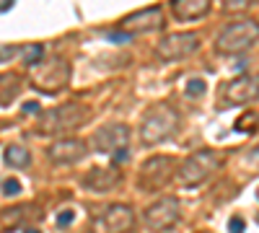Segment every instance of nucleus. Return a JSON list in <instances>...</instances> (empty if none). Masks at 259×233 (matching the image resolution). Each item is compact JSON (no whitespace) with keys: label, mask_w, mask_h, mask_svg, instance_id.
<instances>
[{"label":"nucleus","mask_w":259,"mask_h":233,"mask_svg":"<svg viewBox=\"0 0 259 233\" xmlns=\"http://www.w3.org/2000/svg\"><path fill=\"white\" fill-rule=\"evenodd\" d=\"M31 210L36 207H29V205H18V207H11L8 213H3V223H11V225H18L21 220H26L31 215ZM39 215V213H36Z\"/></svg>","instance_id":"a211bd4d"},{"label":"nucleus","mask_w":259,"mask_h":233,"mask_svg":"<svg viewBox=\"0 0 259 233\" xmlns=\"http://www.w3.org/2000/svg\"><path fill=\"white\" fill-rule=\"evenodd\" d=\"M249 6H251V0H239V3H236V0H228L226 11H246Z\"/></svg>","instance_id":"393cba45"},{"label":"nucleus","mask_w":259,"mask_h":233,"mask_svg":"<svg viewBox=\"0 0 259 233\" xmlns=\"http://www.w3.org/2000/svg\"><path fill=\"white\" fill-rule=\"evenodd\" d=\"M218 166H221V156L215 153V151H210V148H205V151H194V153H189V156L182 161L177 179H179V184L187 187V189L200 187V184H205L215 171H218Z\"/></svg>","instance_id":"39448f33"},{"label":"nucleus","mask_w":259,"mask_h":233,"mask_svg":"<svg viewBox=\"0 0 259 233\" xmlns=\"http://www.w3.org/2000/svg\"><path fill=\"white\" fill-rule=\"evenodd\" d=\"M259 41V21L256 18H239L228 24L215 36V52L221 55H241Z\"/></svg>","instance_id":"f03ea898"},{"label":"nucleus","mask_w":259,"mask_h":233,"mask_svg":"<svg viewBox=\"0 0 259 233\" xmlns=\"http://www.w3.org/2000/svg\"><path fill=\"white\" fill-rule=\"evenodd\" d=\"M21 112H24V114H41L36 101H26V104H24V109H21Z\"/></svg>","instance_id":"c85d7f7f"},{"label":"nucleus","mask_w":259,"mask_h":233,"mask_svg":"<svg viewBox=\"0 0 259 233\" xmlns=\"http://www.w3.org/2000/svg\"><path fill=\"white\" fill-rule=\"evenodd\" d=\"M179 200L177 197H158L153 205H148L145 207V213H143V223L148 230H153V233H163L168 228H174L177 220H179Z\"/></svg>","instance_id":"6e6552de"},{"label":"nucleus","mask_w":259,"mask_h":233,"mask_svg":"<svg viewBox=\"0 0 259 233\" xmlns=\"http://www.w3.org/2000/svg\"><path fill=\"white\" fill-rule=\"evenodd\" d=\"M197 47H200V36L194 31H174V34H166L156 44V57L163 62H177L189 57L192 52H197Z\"/></svg>","instance_id":"1a4fd4ad"},{"label":"nucleus","mask_w":259,"mask_h":233,"mask_svg":"<svg viewBox=\"0 0 259 233\" xmlns=\"http://www.w3.org/2000/svg\"><path fill=\"white\" fill-rule=\"evenodd\" d=\"M223 101L228 107H244V104L259 101V78L254 75H239L223 86Z\"/></svg>","instance_id":"9b49d317"},{"label":"nucleus","mask_w":259,"mask_h":233,"mask_svg":"<svg viewBox=\"0 0 259 233\" xmlns=\"http://www.w3.org/2000/svg\"><path fill=\"white\" fill-rule=\"evenodd\" d=\"M75 220V213L73 210H62V213L57 215V225H70Z\"/></svg>","instance_id":"bb28decb"},{"label":"nucleus","mask_w":259,"mask_h":233,"mask_svg":"<svg viewBox=\"0 0 259 233\" xmlns=\"http://www.w3.org/2000/svg\"><path fill=\"white\" fill-rule=\"evenodd\" d=\"M212 3L210 0H174L171 3V11H174L177 21H197L205 18L210 13Z\"/></svg>","instance_id":"2eb2a0df"},{"label":"nucleus","mask_w":259,"mask_h":233,"mask_svg":"<svg viewBox=\"0 0 259 233\" xmlns=\"http://www.w3.org/2000/svg\"><path fill=\"white\" fill-rule=\"evenodd\" d=\"M256 200H259V189H256Z\"/></svg>","instance_id":"2f4dec72"},{"label":"nucleus","mask_w":259,"mask_h":233,"mask_svg":"<svg viewBox=\"0 0 259 233\" xmlns=\"http://www.w3.org/2000/svg\"><path fill=\"white\" fill-rule=\"evenodd\" d=\"M130 39H133V34H127V31H112L109 34V41H114V44H124Z\"/></svg>","instance_id":"a878e982"},{"label":"nucleus","mask_w":259,"mask_h":233,"mask_svg":"<svg viewBox=\"0 0 259 233\" xmlns=\"http://www.w3.org/2000/svg\"><path fill=\"white\" fill-rule=\"evenodd\" d=\"M18 50L16 47H11V44H6V47H0V62H6V60H11L13 55H16Z\"/></svg>","instance_id":"cd10ccee"},{"label":"nucleus","mask_w":259,"mask_h":233,"mask_svg":"<svg viewBox=\"0 0 259 233\" xmlns=\"http://www.w3.org/2000/svg\"><path fill=\"white\" fill-rule=\"evenodd\" d=\"M244 230H246V220L241 215H233L228 220V233H244Z\"/></svg>","instance_id":"5701e85b"},{"label":"nucleus","mask_w":259,"mask_h":233,"mask_svg":"<svg viewBox=\"0 0 259 233\" xmlns=\"http://www.w3.org/2000/svg\"><path fill=\"white\" fill-rule=\"evenodd\" d=\"M24 60H26L29 68L39 65V62L45 60V47H41V44H29V47H24Z\"/></svg>","instance_id":"6ab92c4d"},{"label":"nucleus","mask_w":259,"mask_h":233,"mask_svg":"<svg viewBox=\"0 0 259 233\" xmlns=\"http://www.w3.org/2000/svg\"><path fill=\"white\" fill-rule=\"evenodd\" d=\"M122 31L127 34H145V31H156V29H163V11L161 6H148V8H140L135 13H130L119 21Z\"/></svg>","instance_id":"f8f14e48"},{"label":"nucleus","mask_w":259,"mask_h":233,"mask_svg":"<svg viewBox=\"0 0 259 233\" xmlns=\"http://www.w3.org/2000/svg\"><path fill=\"white\" fill-rule=\"evenodd\" d=\"M29 70H31V86L41 94H60L70 83V65L60 55L45 57L39 65H34Z\"/></svg>","instance_id":"20e7f679"},{"label":"nucleus","mask_w":259,"mask_h":233,"mask_svg":"<svg viewBox=\"0 0 259 233\" xmlns=\"http://www.w3.org/2000/svg\"><path fill=\"white\" fill-rule=\"evenodd\" d=\"M6 163H11L13 168H26L31 163V153L24 145H8L6 148Z\"/></svg>","instance_id":"f3484780"},{"label":"nucleus","mask_w":259,"mask_h":233,"mask_svg":"<svg viewBox=\"0 0 259 233\" xmlns=\"http://www.w3.org/2000/svg\"><path fill=\"white\" fill-rule=\"evenodd\" d=\"M24 233H39V230H36V228H26Z\"/></svg>","instance_id":"7c9ffc66"},{"label":"nucleus","mask_w":259,"mask_h":233,"mask_svg":"<svg viewBox=\"0 0 259 233\" xmlns=\"http://www.w3.org/2000/svg\"><path fill=\"white\" fill-rule=\"evenodd\" d=\"M24 88V80L18 73H0V109L8 107V104L21 94Z\"/></svg>","instance_id":"dca6fc26"},{"label":"nucleus","mask_w":259,"mask_h":233,"mask_svg":"<svg viewBox=\"0 0 259 233\" xmlns=\"http://www.w3.org/2000/svg\"><path fill=\"white\" fill-rule=\"evenodd\" d=\"M89 156V148L80 137H60L47 148V158L57 166H73Z\"/></svg>","instance_id":"ddd939ff"},{"label":"nucleus","mask_w":259,"mask_h":233,"mask_svg":"<svg viewBox=\"0 0 259 233\" xmlns=\"http://www.w3.org/2000/svg\"><path fill=\"white\" fill-rule=\"evenodd\" d=\"M205 94V80L202 78H192L189 83H187V96H202Z\"/></svg>","instance_id":"aec40b11"},{"label":"nucleus","mask_w":259,"mask_h":233,"mask_svg":"<svg viewBox=\"0 0 259 233\" xmlns=\"http://www.w3.org/2000/svg\"><path fill=\"white\" fill-rule=\"evenodd\" d=\"M244 161H246V166H249V168L259 171V145H256V148H251V151L244 156Z\"/></svg>","instance_id":"b1692460"},{"label":"nucleus","mask_w":259,"mask_h":233,"mask_svg":"<svg viewBox=\"0 0 259 233\" xmlns=\"http://www.w3.org/2000/svg\"><path fill=\"white\" fill-rule=\"evenodd\" d=\"M83 189H89V192H96V195H106L112 192L114 187L122 184V174L119 168H94V171H89L83 179H80Z\"/></svg>","instance_id":"4468645a"},{"label":"nucleus","mask_w":259,"mask_h":233,"mask_svg":"<svg viewBox=\"0 0 259 233\" xmlns=\"http://www.w3.org/2000/svg\"><path fill=\"white\" fill-rule=\"evenodd\" d=\"M256 220H259V215H256Z\"/></svg>","instance_id":"473e14b6"},{"label":"nucleus","mask_w":259,"mask_h":233,"mask_svg":"<svg viewBox=\"0 0 259 233\" xmlns=\"http://www.w3.org/2000/svg\"><path fill=\"white\" fill-rule=\"evenodd\" d=\"M130 143V127L127 124H104L91 135L89 145L96 153H119Z\"/></svg>","instance_id":"9d476101"},{"label":"nucleus","mask_w":259,"mask_h":233,"mask_svg":"<svg viewBox=\"0 0 259 233\" xmlns=\"http://www.w3.org/2000/svg\"><path fill=\"white\" fill-rule=\"evenodd\" d=\"M177 174V161L171 156H150L138 174V184L143 192H156V189L166 187Z\"/></svg>","instance_id":"423d86ee"},{"label":"nucleus","mask_w":259,"mask_h":233,"mask_svg":"<svg viewBox=\"0 0 259 233\" xmlns=\"http://www.w3.org/2000/svg\"><path fill=\"white\" fill-rule=\"evenodd\" d=\"M249 122H259V117H256V112H246L241 119H236V130H241V132H249Z\"/></svg>","instance_id":"4be33fe9"},{"label":"nucleus","mask_w":259,"mask_h":233,"mask_svg":"<svg viewBox=\"0 0 259 233\" xmlns=\"http://www.w3.org/2000/svg\"><path fill=\"white\" fill-rule=\"evenodd\" d=\"M127 156H130V151H127V148H124V151H119V153H114V156H112L114 166H117V163H122V161H127Z\"/></svg>","instance_id":"c756f323"},{"label":"nucleus","mask_w":259,"mask_h":233,"mask_svg":"<svg viewBox=\"0 0 259 233\" xmlns=\"http://www.w3.org/2000/svg\"><path fill=\"white\" fill-rule=\"evenodd\" d=\"M135 228V210L130 205H109L91 220V233H130Z\"/></svg>","instance_id":"0eeeda50"},{"label":"nucleus","mask_w":259,"mask_h":233,"mask_svg":"<svg viewBox=\"0 0 259 233\" xmlns=\"http://www.w3.org/2000/svg\"><path fill=\"white\" fill-rule=\"evenodd\" d=\"M177 127H179L177 109L168 107V104H156V107L145 114V119L140 124V143L148 145V148L161 145L177 132Z\"/></svg>","instance_id":"7ed1b4c3"},{"label":"nucleus","mask_w":259,"mask_h":233,"mask_svg":"<svg viewBox=\"0 0 259 233\" xmlns=\"http://www.w3.org/2000/svg\"><path fill=\"white\" fill-rule=\"evenodd\" d=\"M3 195H6V197L21 195V181H18V179H6V181H3Z\"/></svg>","instance_id":"412c9836"},{"label":"nucleus","mask_w":259,"mask_h":233,"mask_svg":"<svg viewBox=\"0 0 259 233\" xmlns=\"http://www.w3.org/2000/svg\"><path fill=\"white\" fill-rule=\"evenodd\" d=\"M89 117H91L89 107L70 101V104H62V107L41 112L36 119V132L39 135H68V132L80 130L89 122Z\"/></svg>","instance_id":"f257e3e1"}]
</instances>
